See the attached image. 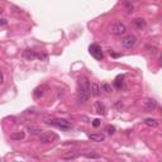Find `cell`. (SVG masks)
Returning <instances> with one entry per match:
<instances>
[{
	"mask_svg": "<svg viewBox=\"0 0 162 162\" xmlns=\"http://www.w3.org/2000/svg\"><path fill=\"white\" fill-rule=\"evenodd\" d=\"M89 52H90V55H91L94 58H96V60H103V57H104L100 46H99V45H95V43L89 47Z\"/></svg>",
	"mask_w": 162,
	"mask_h": 162,
	"instance_id": "cell-4",
	"label": "cell"
},
{
	"mask_svg": "<svg viewBox=\"0 0 162 162\" xmlns=\"http://www.w3.org/2000/svg\"><path fill=\"white\" fill-rule=\"evenodd\" d=\"M58 138V136L53 132H45V133H41L39 134V141L41 143H51L53 141H56Z\"/></svg>",
	"mask_w": 162,
	"mask_h": 162,
	"instance_id": "cell-3",
	"label": "cell"
},
{
	"mask_svg": "<svg viewBox=\"0 0 162 162\" xmlns=\"http://www.w3.org/2000/svg\"><path fill=\"white\" fill-rule=\"evenodd\" d=\"M128 2H129V3H132V2H137V0H128Z\"/></svg>",
	"mask_w": 162,
	"mask_h": 162,
	"instance_id": "cell-24",
	"label": "cell"
},
{
	"mask_svg": "<svg viewBox=\"0 0 162 162\" xmlns=\"http://www.w3.org/2000/svg\"><path fill=\"white\" fill-rule=\"evenodd\" d=\"M45 123L47 124H51V125H55L57 128H61V129H71L72 128V124L70 122H67L66 119H45Z\"/></svg>",
	"mask_w": 162,
	"mask_h": 162,
	"instance_id": "cell-2",
	"label": "cell"
},
{
	"mask_svg": "<svg viewBox=\"0 0 162 162\" xmlns=\"http://www.w3.org/2000/svg\"><path fill=\"white\" fill-rule=\"evenodd\" d=\"M125 32H127V27L123 23H115L110 28V33L114 36H122L125 33Z\"/></svg>",
	"mask_w": 162,
	"mask_h": 162,
	"instance_id": "cell-5",
	"label": "cell"
},
{
	"mask_svg": "<svg viewBox=\"0 0 162 162\" xmlns=\"http://www.w3.org/2000/svg\"><path fill=\"white\" fill-rule=\"evenodd\" d=\"M47 89H48V88H47L46 85H42V86H39V88H37V89L34 90V93H33L34 98L38 99V98H41V96H43V94H45V91H46Z\"/></svg>",
	"mask_w": 162,
	"mask_h": 162,
	"instance_id": "cell-9",
	"label": "cell"
},
{
	"mask_svg": "<svg viewBox=\"0 0 162 162\" xmlns=\"http://www.w3.org/2000/svg\"><path fill=\"white\" fill-rule=\"evenodd\" d=\"M105 105H104V103L103 101H96L95 103V112L98 113V114H101V115H104L105 114Z\"/></svg>",
	"mask_w": 162,
	"mask_h": 162,
	"instance_id": "cell-10",
	"label": "cell"
},
{
	"mask_svg": "<svg viewBox=\"0 0 162 162\" xmlns=\"http://www.w3.org/2000/svg\"><path fill=\"white\" fill-rule=\"evenodd\" d=\"M105 132L108 133V134H114L115 133V127H113V125H108L106 128H105Z\"/></svg>",
	"mask_w": 162,
	"mask_h": 162,
	"instance_id": "cell-20",
	"label": "cell"
},
{
	"mask_svg": "<svg viewBox=\"0 0 162 162\" xmlns=\"http://www.w3.org/2000/svg\"><path fill=\"white\" fill-rule=\"evenodd\" d=\"M90 94L93 96H99L100 95V86L96 84V82L90 84Z\"/></svg>",
	"mask_w": 162,
	"mask_h": 162,
	"instance_id": "cell-8",
	"label": "cell"
},
{
	"mask_svg": "<svg viewBox=\"0 0 162 162\" xmlns=\"http://www.w3.org/2000/svg\"><path fill=\"white\" fill-rule=\"evenodd\" d=\"M24 57H26L27 60L32 61V60L37 58V55H36L34 51H32V49H26V51H24Z\"/></svg>",
	"mask_w": 162,
	"mask_h": 162,
	"instance_id": "cell-14",
	"label": "cell"
},
{
	"mask_svg": "<svg viewBox=\"0 0 162 162\" xmlns=\"http://www.w3.org/2000/svg\"><path fill=\"white\" fill-rule=\"evenodd\" d=\"M144 124L147 127H151V128H157L158 127V122L153 118H146L144 119Z\"/></svg>",
	"mask_w": 162,
	"mask_h": 162,
	"instance_id": "cell-11",
	"label": "cell"
},
{
	"mask_svg": "<svg viewBox=\"0 0 162 162\" xmlns=\"http://www.w3.org/2000/svg\"><path fill=\"white\" fill-rule=\"evenodd\" d=\"M3 82H4V75L0 71V85H3Z\"/></svg>",
	"mask_w": 162,
	"mask_h": 162,
	"instance_id": "cell-23",
	"label": "cell"
},
{
	"mask_svg": "<svg viewBox=\"0 0 162 162\" xmlns=\"http://www.w3.org/2000/svg\"><path fill=\"white\" fill-rule=\"evenodd\" d=\"M84 157H86V158H91V160H99L100 158V156L98 155V153H90V152H85L84 153Z\"/></svg>",
	"mask_w": 162,
	"mask_h": 162,
	"instance_id": "cell-17",
	"label": "cell"
},
{
	"mask_svg": "<svg viewBox=\"0 0 162 162\" xmlns=\"http://www.w3.org/2000/svg\"><path fill=\"white\" fill-rule=\"evenodd\" d=\"M93 125H94L95 128H98V127L100 125V119H94V121H93Z\"/></svg>",
	"mask_w": 162,
	"mask_h": 162,
	"instance_id": "cell-21",
	"label": "cell"
},
{
	"mask_svg": "<svg viewBox=\"0 0 162 162\" xmlns=\"http://www.w3.org/2000/svg\"><path fill=\"white\" fill-rule=\"evenodd\" d=\"M136 43H137V37L133 34H128L122 39V46L124 48H132L136 46Z\"/></svg>",
	"mask_w": 162,
	"mask_h": 162,
	"instance_id": "cell-6",
	"label": "cell"
},
{
	"mask_svg": "<svg viewBox=\"0 0 162 162\" xmlns=\"http://www.w3.org/2000/svg\"><path fill=\"white\" fill-rule=\"evenodd\" d=\"M76 157H77V153L75 152H69V153L62 155V160H75Z\"/></svg>",
	"mask_w": 162,
	"mask_h": 162,
	"instance_id": "cell-16",
	"label": "cell"
},
{
	"mask_svg": "<svg viewBox=\"0 0 162 162\" xmlns=\"http://www.w3.org/2000/svg\"><path fill=\"white\" fill-rule=\"evenodd\" d=\"M144 108H146V110H148V112H153L157 108V101L153 100V99H148V100L144 101Z\"/></svg>",
	"mask_w": 162,
	"mask_h": 162,
	"instance_id": "cell-7",
	"label": "cell"
},
{
	"mask_svg": "<svg viewBox=\"0 0 162 162\" xmlns=\"http://www.w3.org/2000/svg\"><path fill=\"white\" fill-rule=\"evenodd\" d=\"M89 138L94 142H103L105 141V136L104 134H89Z\"/></svg>",
	"mask_w": 162,
	"mask_h": 162,
	"instance_id": "cell-12",
	"label": "cell"
},
{
	"mask_svg": "<svg viewBox=\"0 0 162 162\" xmlns=\"http://www.w3.org/2000/svg\"><path fill=\"white\" fill-rule=\"evenodd\" d=\"M10 138H12V139H23L24 138V132L13 133V134H10Z\"/></svg>",
	"mask_w": 162,
	"mask_h": 162,
	"instance_id": "cell-18",
	"label": "cell"
},
{
	"mask_svg": "<svg viewBox=\"0 0 162 162\" xmlns=\"http://www.w3.org/2000/svg\"><path fill=\"white\" fill-rule=\"evenodd\" d=\"M28 132L32 134V136H39L42 133V129L38 128V127H29L28 128Z\"/></svg>",
	"mask_w": 162,
	"mask_h": 162,
	"instance_id": "cell-15",
	"label": "cell"
},
{
	"mask_svg": "<svg viewBox=\"0 0 162 162\" xmlns=\"http://www.w3.org/2000/svg\"><path fill=\"white\" fill-rule=\"evenodd\" d=\"M8 24V20L6 19H0V26H5Z\"/></svg>",
	"mask_w": 162,
	"mask_h": 162,
	"instance_id": "cell-22",
	"label": "cell"
},
{
	"mask_svg": "<svg viewBox=\"0 0 162 162\" xmlns=\"http://www.w3.org/2000/svg\"><path fill=\"white\" fill-rule=\"evenodd\" d=\"M134 26H136L137 29H143L146 27V20L143 18H137L134 20Z\"/></svg>",
	"mask_w": 162,
	"mask_h": 162,
	"instance_id": "cell-13",
	"label": "cell"
},
{
	"mask_svg": "<svg viewBox=\"0 0 162 162\" xmlns=\"http://www.w3.org/2000/svg\"><path fill=\"white\" fill-rule=\"evenodd\" d=\"M90 82L86 79H80V90L77 93V101L85 103L90 98Z\"/></svg>",
	"mask_w": 162,
	"mask_h": 162,
	"instance_id": "cell-1",
	"label": "cell"
},
{
	"mask_svg": "<svg viewBox=\"0 0 162 162\" xmlns=\"http://www.w3.org/2000/svg\"><path fill=\"white\" fill-rule=\"evenodd\" d=\"M100 91H105V93H112V86H110L109 84L104 82V84L101 85V88H100Z\"/></svg>",
	"mask_w": 162,
	"mask_h": 162,
	"instance_id": "cell-19",
	"label": "cell"
}]
</instances>
